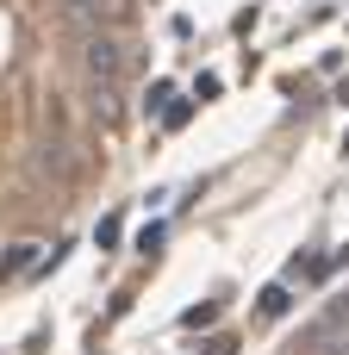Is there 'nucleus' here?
<instances>
[{
  "mask_svg": "<svg viewBox=\"0 0 349 355\" xmlns=\"http://www.w3.org/2000/svg\"><path fill=\"white\" fill-rule=\"evenodd\" d=\"M293 349H300V355H349V293H343V300H331V306L300 331Z\"/></svg>",
  "mask_w": 349,
  "mask_h": 355,
  "instance_id": "nucleus-1",
  "label": "nucleus"
},
{
  "mask_svg": "<svg viewBox=\"0 0 349 355\" xmlns=\"http://www.w3.org/2000/svg\"><path fill=\"white\" fill-rule=\"evenodd\" d=\"M125 75H131V50L119 37L87 31L81 37V81H125Z\"/></svg>",
  "mask_w": 349,
  "mask_h": 355,
  "instance_id": "nucleus-2",
  "label": "nucleus"
},
{
  "mask_svg": "<svg viewBox=\"0 0 349 355\" xmlns=\"http://www.w3.org/2000/svg\"><path fill=\"white\" fill-rule=\"evenodd\" d=\"M87 112H94L100 125H112V119L125 112V81H87Z\"/></svg>",
  "mask_w": 349,
  "mask_h": 355,
  "instance_id": "nucleus-3",
  "label": "nucleus"
},
{
  "mask_svg": "<svg viewBox=\"0 0 349 355\" xmlns=\"http://www.w3.org/2000/svg\"><path fill=\"white\" fill-rule=\"evenodd\" d=\"M256 312H262V318H287V312H293V293H287V281L262 287V293H256Z\"/></svg>",
  "mask_w": 349,
  "mask_h": 355,
  "instance_id": "nucleus-4",
  "label": "nucleus"
},
{
  "mask_svg": "<svg viewBox=\"0 0 349 355\" xmlns=\"http://www.w3.org/2000/svg\"><path fill=\"white\" fill-rule=\"evenodd\" d=\"M25 268H37V243H12L0 262V275H25Z\"/></svg>",
  "mask_w": 349,
  "mask_h": 355,
  "instance_id": "nucleus-5",
  "label": "nucleus"
},
{
  "mask_svg": "<svg viewBox=\"0 0 349 355\" xmlns=\"http://www.w3.org/2000/svg\"><path fill=\"white\" fill-rule=\"evenodd\" d=\"M175 100V81H150V100H144V112H162Z\"/></svg>",
  "mask_w": 349,
  "mask_h": 355,
  "instance_id": "nucleus-6",
  "label": "nucleus"
},
{
  "mask_svg": "<svg viewBox=\"0 0 349 355\" xmlns=\"http://www.w3.org/2000/svg\"><path fill=\"white\" fill-rule=\"evenodd\" d=\"M187 119H194V100H175V106H162V125H169V131H181Z\"/></svg>",
  "mask_w": 349,
  "mask_h": 355,
  "instance_id": "nucleus-7",
  "label": "nucleus"
},
{
  "mask_svg": "<svg viewBox=\"0 0 349 355\" xmlns=\"http://www.w3.org/2000/svg\"><path fill=\"white\" fill-rule=\"evenodd\" d=\"M181 324H187V331H200V324H219V306H187V312H181Z\"/></svg>",
  "mask_w": 349,
  "mask_h": 355,
  "instance_id": "nucleus-8",
  "label": "nucleus"
},
{
  "mask_svg": "<svg viewBox=\"0 0 349 355\" xmlns=\"http://www.w3.org/2000/svg\"><path fill=\"white\" fill-rule=\"evenodd\" d=\"M119 237H125V225H119V218H100V231H94V243H100V250H112Z\"/></svg>",
  "mask_w": 349,
  "mask_h": 355,
  "instance_id": "nucleus-9",
  "label": "nucleus"
},
{
  "mask_svg": "<svg viewBox=\"0 0 349 355\" xmlns=\"http://www.w3.org/2000/svg\"><path fill=\"white\" fill-rule=\"evenodd\" d=\"M137 250L156 256V250H162V225H144V231H137Z\"/></svg>",
  "mask_w": 349,
  "mask_h": 355,
  "instance_id": "nucleus-10",
  "label": "nucleus"
},
{
  "mask_svg": "<svg viewBox=\"0 0 349 355\" xmlns=\"http://www.w3.org/2000/svg\"><path fill=\"white\" fill-rule=\"evenodd\" d=\"M337 100H343V106H349V75H343V81H337Z\"/></svg>",
  "mask_w": 349,
  "mask_h": 355,
  "instance_id": "nucleus-11",
  "label": "nucleus"
},
{
  "mask_svg": "<svg viewBox=\"0 0 349 355\" xmlns=\"http://www.w3.org/2000/svg\"><path fill=\"white\" fill-rule=\"evenodd\" d=\"M212 355H231V343H225V337H219V343H212Z\"/></svg>",
  "mask_w": 349,
  "mask_h": 355,
  "instance_id": "nucleus-12",
  "label": "nucleus"
}]
</instances>
